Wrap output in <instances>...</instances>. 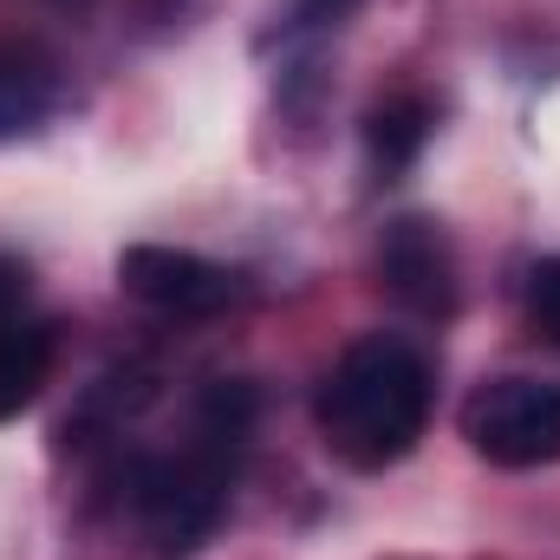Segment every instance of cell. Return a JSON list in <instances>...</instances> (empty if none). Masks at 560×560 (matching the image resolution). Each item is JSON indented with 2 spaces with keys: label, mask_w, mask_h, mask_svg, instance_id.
Wrapping results in <instances>:
<instances>
[{
  "label": "cell",
  "mask_w": 560,
  "mask_h": 560,
  "mask_svg": "<svg viewBox=\"0 0 560 560\" xmlns=\"http://www.w3.org/2000/svg\"><path fill=\"white\" fill-rule=\"evenodd\" d=\"M255 430V385L242 378H215L196 398V436L176 456H143L131 463V509H138L143 535L156 541V555H196L235 489V463L248 450Z\"/></svg>",
  "instance_id": "1"
},
{
  "label": "cell",
  "mask_w": 560,
  "mask_h": 560,
  "mask_svg": "<svg viewBox=\"0 0 560 560\" xmlns=\"http://www.w3.org/2000/svg\"><path fill=\"white\" fill-rule=\"evenodd\" d=\"M313 418L326 450L346 469H392L418 450L430 423V365L411 339L365 332L339 352V365L313 392Z\"/></svg>",
  "instance_id": "2"
},
{
  "label": "cell",
  "mask_w": 560,
  "mask_h": 560,
  "mask_svg": "<svg viewBox=\"0 0 560 560\" xmlns=\"http://www.w3.org/2000/svg\"><path fill=\"white\" fill-rule=\"evenodd\" d=\"M463 436L495 469L560 463V378H489L463 405Z\"/></svg>",
  "instance_id": "3"
},
{
  "label": "cell",
  "mask_w": 560,
  "mask_h": 560,
  "mask_svg": "<svg viewBox=\"0 0 560 560\" xmlns=\"http://www.w3.org/2000/svg\"><path fill=\"white\" fill-rule=\"evenodd\" d=\"M118 280L125 293L170 313V319H215L242 300V275L209 261V255H189V248H163V242H138L118 255Z\"/></svg>",
  "instance_id": "4"
},
{
  "label": "cell",
  "mask_w": 560,
  "mask_h": 560,
  "mask_svg": "<svg viewBox=\"0 0 560 560\" xmlns=\"http://www.w3.org/2000/svg\"><path fill=\"white\" fill-rule=\"evenodd\" d=\"M378 275L385 287L418 313V319H450L456 313V261L436 222L423 215H398L378 242Z\"/></svg>",
  "instance_id": "5"
},
{
  "label": "cell",
  "mask_w": 560,
  "mask_h": 560,
  "mask_svg": "<svg viewBox=\"0 0 560 560\" xmlns=\"http://www.w3.org/2000/svg\"><path fill=\"white\" fill-rule=\"evenodd\" d=\"M59 105V66L33 39H0V143L26 138Z\"/></svg>",
  "instance_id": "6"
},
{
  "label": "cell",
  "mask_w": 560,
  "mask_h": 560,
  "mask_svg": "<svg viewBox=\"0 0 560 560\" xmlns=\"http://www.w3.org/2000/svg\"><path fill=\"white\" fill-rule=\"evenodd\" d=\"M52 352H59V339H52L46 319H26V313L0 319V418H20L39 398V385L52 372Z\"/></svg>",
  "instance_id": "7"
},
{
  "label": "cell",
  "mask_w": 560,
  "mask_h": 560,
  "mask_svg": "<svg viewBox=\"0 0 560 560\" xmlns=\"http://www.w3.org/2000/svg\"><path fill=\"white\" fill-rule=\"evenodd\" d=\"M430 125H436V112L423 105L418 92H392V98H378V105L365 112V150H372L378 176L411 170L418 150L430 143Z\"/></svg>",
  "instance_id": "8"
},
{
  "label": "cell",
  "mask_w": 560,
  "mask_h": 560,
  "mask_svg": "<svg viewBox=\"0 0 560 560\" xmlns=\"http://www.w3.org/2000/svg\"><path fill=\"white\" fill-rule=\"evenodd\" d=\"M143 398H150V378H143V372H112V378H98V385L85 392L79 418H66V436H79V430H118Z\"/></svg>",
  "instance_id": "9"
},
{
  "label": "cell",
  "mask_w": 560,
  "mask_h": 560,
  "mask_svg": "<svg viewBox=\"0 0 560 560\" xmlns=\"http://www.w3.org/2000/svg\"><path fill=\"white\" fill-rule=\"evenodd\" d=\"M528 319H535V332L560 339V261H541L528 275Z\"/></svg>",
  "instance_id": "10"
},
{
  "label": "cell",
  "mask_w": 560,
  "mask_h": 560,
  "mask_svg": "<svg viewBox=\"0 0 560 560\" xmlns=\"http://www.w3.org/2000/svg\"><path fill=\"white\" fill-rule=\"evenodd\" d=\"M20 306H26V268L0 261V319H20Z\"/></svg>",
  "instance_id": "11"
},
{
  "label": "cell",
  "mask_w": 560,
  "mask_h": 560,
  "mask_svg": "<svg viewBox=\"0 0 560 560\" xmlns=\"http://www.w3.org/2000/svg\"><path fill=\"white\" fill-rule=\"evenodd\" d=\"M293 7H300V20H313V26H339L359 0H293Z\"/></svg>",
  "instance_id": "12"
},
{
  "label": "cell",
  "mask_w": 560,
  "mask_h": 560,
  "mask_svg": "<svg viewBox=\"0 0 560 560\" xmlns=\"http://www.w3.org/2000/svg\"><path fill=\"white\" fill-rule=\"evenodd\" d=\"M150 7H156V13H176V7H183V0H150Z\"/></svg>",
  "instance_id": "13"
},
{
  "label": "cell",
  "mask_w": 560,
  "mask_h": 560,
  "mask_svg": "<svg viewBox=\"0 0 560 560\" xmlns=\"http://www.w3.org/2000/svg\"><path fill=\"white\" fill-rule=\"evenodd\" d=\"M52 7H72V13H85V7H92V0H52Z\"/></svg>",
  "instance_id": "14"
}]
</instances>
